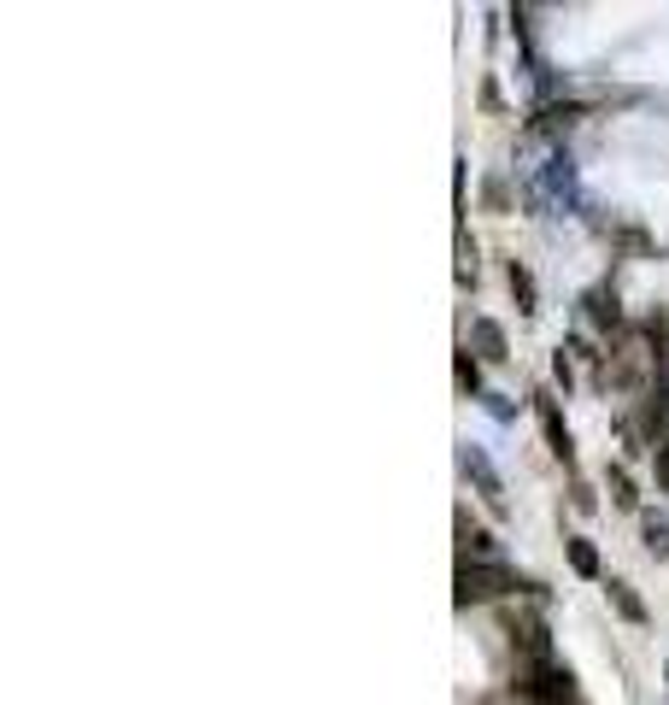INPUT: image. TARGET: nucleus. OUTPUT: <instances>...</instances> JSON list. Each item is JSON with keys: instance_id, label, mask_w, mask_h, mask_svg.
<instances>
[{"instance_id": "1", "label": "nucleus", "mask_w": 669, "mask_h": 705, "mask_svg": "<svg viewBox=\"0 0 669 705\" xmlns=\"http://www.w3.org/2000/svg\"><path fill=\"white\" fill-rule=\"evenodd\" d=\"M453 588H458V606H482V600H500V594H541L534 577H517L505 565H458Z\"/></svg>"}, {"instance_id": "2", "label": "nucleus", "mask_w": 669, "mask_h": 705, "mask_svg": "<svg viewBox=\"0 0 669 705\" xmlns=\"http://www.w3.org/2000/svg\"><path fill=\"white\" fill-rule=\"evenodd\" d=\"M512 688H517V700H529V705H570L576 700V676H570V665H558V658L522 665Z\"/></svg>"}, {"instance_id": "3", "label": "nucleus", "mask_w": 669, "mask_h": 705, "mask_svg": "<svg viewBox=\"0 0 669 705\" xmlns=\"http://www.w3.org/2000/svg\"><path fill=\"white\" fill-rule=\"evenodd\" d=\"M458 470H464V482L476 488V494H482V506L493 512V517H505L512 512V500H505V482H500V470H493V458L476 448V441H464L458 448Z\"/></svg>"}, {"instance_id": "4", "label": "nucleus", "mask_w": 669, "mask_h": 705, "mask_svg": "<svg viewBox=\"0 0 669 705\" xmlns=\"http://www.w3.org/2000/svg\"><path fill=\"white\" fill-rule=\"evenodd\" d=\"M534 417H541V436H546L552 458H564V465H570V458H576V441H570V424H564L558 400H552V394H534Z\"/></svg>"}, {"instance_id": "5", "label": "nucleus", "mask_w": 669, "mask_h": 705, "mask_svg": "<svg viewBox=\"0 0 669 705\" xmlns=\"http://www.w3.org/2000/svg\"><path fill=\"white\" fill-rule=\"evenodd\" d=\"M505 635H512V646H522V653H529V665H541V658H552V635H546V617H512V629H505Z\"/></svg>"}, {"instance_id": "6", "label": "nucleus", "mask_w": 669, "mask_h": 705, "mask_svg": "<svg viewBox=\"0 0 669 705\" xmlns=\"http://www.w3.org/2000/svg\"><path fill=\"white\" fill-rule=\"evenodd\" d=\"M541 182H546V189L552 194H558L564 200V206H576V200H581V189H576V160H570V153H552V160H546V171H541Z\"/></svg>"}, {"instance_id": "7", "label": "nucleus", "mask_w": 669, "mask_h": 705, "mask_svg": "<svg viewBox=\"0 0 669 705\" xmlns=\"http://www.w3.org/2000/svg\"><path fill=\"white\" fill-rule=\"evenodd\" d=\"M470 341H476V353H482L488 365H505V358H512V348H505V329L493 324V318H470Z\"/></svg>"}, {"instance_id": "8", "label": "nucleus", "mask_w": 669, "mask_h": 705, "mask_svg": "<svg viewBox=\"0 0 669 705\" xmlns=\"http://www.w3.org/2000/svg\"><path fill=\"white\" fill-rule=\"evenodd\" d=\"M605 600H610V612H617L622 624H634V629L646 624V600H640V594H634V588L622 582V577H610V582H605Z\"/></svg>"}, {"instance_id": "9", "label": "nucleus", "mask_w": 669, "mask_h": 705, "mask_svg": "<svg viewBox=\"0 0 669 705\" xmlns=\"http://www.w3.org/2000/svg\"><path fill=\"white\" fill-rule=\"evenodd\" d=\"M458 546H464V558H458V565H500V558H493V553H500V546H493V536H488V529H470V524H458Z\"/></svg>"}, {"instance_id": "10", "label": "nucleus", "mask_w": 669, "mask_h": 705, "mask_svg": "<svg viewBox=\"0 0 669 705\" xmlns=\"http://www.w3.org/2000/svg\"><path fill=\"white\" fill-rule=\"evenodd\" d=\"M505 282H512V294H517V312H541V306H534L541 294H534V270L529 265H517V259H512V265H505Z\"/></svg>"}, {"instance_id": "11", "label": "nucleus", "mask_w": 669, "mask_h": 705, "mask_svg": "<svg viewBox=\"0 0 669 705\" xmlns=\"http://www.w3.org/2000/svg\"><path fill=\"white\" fill-rule=\"evenodd\" d=\"M588 318L599 324V329H617V324H622L617 294H610V289H588Z\"/></svg>"}, {"instance_id": "12", "label": "nucleus", "mask_w": 669, "mask_h": 705, "mask_svg": "<svg viewBox=\"0 0 669 705\" xmlns=\"http://www.w3.org/2000/svg\"><path fill=\"white\" fill-rule=\"evenodd\" d=\"M564 553H570V570H576V577H599V553H593L588 536H570V541H564Z\"/></svg>"}, {"instance_id": "13", "label": "nucleus", "mask_w": 669, "mask_h": 705, "mask_svg": "<svg viewBox=\"0 0 669 705\" xmlns=\"http://www.w3.org/2000/svg\"><path fill=\"white\" fill-rule=\"evenodd\" d=\"M640 546H646V553L652 558H669V524H664V517H640Z\"/></svg>"}, {"instance_id": "14", "label": "nucleus", "mask_w": 669, "mask_h": 705, "mask_svg": "<svg viewBox=\"0 0 669 705\" xmlns=\"http://www.w3.org/2000/svg\"><path fill=\"white\" fill-rule=\"evenodd\" d=\"M470 353L476 348H458V388H464V394H488V388H482V365H476Z\"/></svg>"}, {"instance_id": "15", "label": "nucleus", "mask_w": 669, "mask_h": 705, "mask_svg": "<svg viewBox=\"0 0 669 705\" xmlns=\"http://www.w3.org/2000/svg\"><path fill=\"white\" fill-rule=\"evenodd\" d=\"M605 488H610V500H617V506H634V477H629V470H622V465H610L605 470Z\"/></svg>"}, {"instance_id": "16", "label": "nucleus", "mask_w": 669, "mask_h": 705, "mask_svg": "<svg viewBox=\"0 0 669 705\" xmlns=\"http://www.w3.org/2000/svg\"><path fill=\"white\" fill-rule=\"evenodd\" d=\"M664 424H669V388H658V394L646 400V429H652V436H658Z\"/></svg>"}, {"instance_id": "17", "label": "nucleus", "mask_w": 669, "mask_h": 705, "mask_svg": "<svg viewBox=\"0 0 669 705\" xmlns=\"http://www.w3.org/2000/svg\"><path fill=\"white\" fill-rule=\"evenodd\" d=\"M482 406H488L493 417H500V424H512V417H517V412H512V400H505V394H493V388L482 394Z\"/></svg>"}, {"instance_id": "18", "label": "nucleus", "mask_w": 669, "mask_h": 705, "mask_svg": "<svg viewBox=\"0 0 669 705\" xmlns=\"http://www.w3.org/2000/svg\"><path fill=\"white\" fill-rule=\"evenodd\" d=\"M552 377H558L564 388H570V377H576V370H570V358H564V353H552Z\"/></svg>"}, {"instance_id": "19", "label": "nucleus", "mask_w": 669, "mask_h": 705, "mask_svg": "<svg viewBox=\"0 0 669 705\" xmlns=\"http://www.w3.org/2000/svg\"><path fill=\"white\" fill-rule=\"evenodd\" d=\"M658 482L669 488V441H658Z\"/></svg>"}, {"instance_id": "20", "label": "nucleus", "mask_w": 669, "mask_h": 705, "mask_svg": "<svg viewBox=\"0 0 669 705\" xmlns=\"http://www.w3.org/2000/svg\"><path fill=\"white\" fill-rule=\"evenodd\" d=\"M664 676H669V670H664Z\"/></svg>"}]
</instances>
